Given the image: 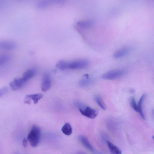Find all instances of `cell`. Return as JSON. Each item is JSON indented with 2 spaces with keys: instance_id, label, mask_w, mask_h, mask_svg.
<instances>
[{
  "instance_id": "obj_6",
  "label": "cell",
  "mask_w": 154,
  "mask_h": 154,
  "mask_svg": "<svg viewBox=\"0 0 154 154\" xmlns=\"http://www.w3.org/2000/svg\"><path fill=\"white\" fill-rule=\"evenodd\" d=\"M26 82L22 78L16 79L10 83V86L12 90L16 91L22 88Z\"/></svg>"
},
{
  "instance_id": "obj_12",
  "label": "cell",
  "mask_w": 154,
  "mask_h": 154,
  "mask_svg": "<svg viewBox=\"0 0 154 154\" xmlns=\"http://www.w3.org/2000/svg\"><path fill=\"white\" fill-rule=\"evenodd\" d=\"M36 72V71L35 69H29L23 73L22 78L26 82L35 75Z\"/></svg>"
},
{
  "instance_id": "obj_18",
  "label": "cell",
  "mask_w": 154,
  "mask_h": 154,
  "mask_svg": "<svg viewBox=\"0 0 154 154\" xmlns=\"http://www.w3.org/2000/svg\"><path fill=\"white\" fill-rule=\"evenodd\" d=\"M69 64V62L61 60L57 62L56 65V66L61 70H66L68 69Z\"/></svg>"
},
{
  "instance_id": "obj_13",
  "label": "cell",
  "mask_w": 154,
  "mask_h": 154,
  "mask_svg": "<svg viewBox=\"0 0 154 154\" xmlns=\"http://www.w3.org/2000/svg\"><path fill=\"white\" fill-rule=\"evenodd\" d=\"M84 78L79 82V84L80 87H86L89 85L92 82V80L89 77L88 74H85Z\"/></svg>"
},
{
  "instance_id": "obj_11",
  "label": "cell",
  "mask_w": 154,
  "mask_h": 154,
  "mask_svg": "<svg viewBox=\"0 0 154 154\" xmlns=\"http://www.w3.org/2000/svg\"><path fill=\"white\" fill-rule=\"evenodd\" d=\"M106 142L111 154H122L121 150L118 147L109 141L107 140Z\"/></svg>"
},
{
  "instance_id": "obj_16",
  "label": "cell",
  "mask_w": 154,
  "mask_h": 154,
  "mask_svg": "<svg viewBox=\"0 0 154 154\" xmlns=\"http://www.w3.org/2000/svg\"><path fill=\"white\" fill-rule=\"evenodd\" d=\"M54 3L53 0H43L37 3L36 7L39 8H42L47 7Z\"/></svg>"
},
{
  "instance_id": "obj_4",
  "label": "cell",
  "mask_w": 154,
  "mask_h": 154,
  "mask_svg": "<svg viewBox=\"0 0 154 154\" xmlns=\"http://www.w3.org/2000/svg\"><path fill=\"white\" fill-rule=\"evenodd\" d=\"M79 110L82 115L91 119L95 118L98 115L96 109L88 106L80 108Z\"/></svg>"
},
{
  "instance_id": "obj_19",
  "label": "cell",
  "mask_w": 154,
  "mask_h": 154,
  "mask_svg": "<svg viewBox=\"0 0 154 154\" xmlns=\"http://www.w3.org/2000/svg\"><path fill=\"white\" fill-rule=\"evenodd\" d=\"M11 57L8 54H2L0 56V65H3L9 61Z\"/></svg>"
},
{
  "instance_id": "obj_22",
  "label": "cell",
  "mask_w": 154,
  "mask_h": 154,
  "mask_svg": "<svg viewBox=\"0 0 154 154\" xmlns=\"http://www.w3.org/2000/svg\"><path fill=\"white\" fill-rule=\"evenodd\" d=\"M8 91V88L5 87L2 88L0 91V96L1 97L5 94Z\"/></svg>"
},
{
  "instance_id": "obj_24",
  "label": "cell",
  "mask_w": 154,
  "mask_h": 154,
  "mask_svg": "<svg viewBox=\"0 0 154 154\" xmlns=\"http://www.w3.org/2000/svg\"><path fill=\"white\" fill-rule=\"evenodd\" d=\"M76 154H86L83 152H79Z\"/></svg>"
},
{
  "instance_id": "obj_20",
  "label": "cell",
  "mask_w": 154,
  "mask_h": 154,
  "mask_svg": "<svg viewBox=\"0 0 154 154\" xmlns=\"http://www.w3.org/2000/svg\"><path fill=\"white\" fill-rule=\"evenodd\" d=\"M96 101L97 104L103 109H106V106L102 97L100 96H97L95 97Z\"/></svg>"
},
{
  "instance_id": "obj_3",
  "label": "cell",
  "mask_w": 154,
  "mask_h": 154,
  "mask_svg": "<svg viewBox=\"0 0 154 154\" xmlns=\"http://www.w3.org/2000/svg\"><path fill=\"white\" fill-rule=\"evenodd\" d=\"M89 62L85 59L75 60L69 62L68 69H79L85 68L89 65Z\"/></svg>"
},
{
  "instance_id": "obj_7",
  "label": "cell",
  "mask_w": 154,
  "mask_h": 154,
  "mask_svg": "<svg viewBox=\"0 0 154 154\" xmlns=\"http://www.w3.org/2000/svg\"><path fill=\"white\" fill-rule=\"evenodd\" d=\"M79 140L87 148L91 151L94 154H102L97 151L92 146L88 138L85 136L81 135L79 136Z\"/></svg>"
},
{
  "instance_id": "obj_15",
  "label": "cell",
  "mask_w": 154,
  "mask_h": 154,
  "mask_svg": "<svg viewBox=\"0 0 154 154\" xmlns=\"http://www.w3.org/2000/svg\"><path fill=\"white\" fill-rule=\"evenodd\" d=\"M146 96V94H143L142 95L139 100L138 105L139 109L138 112H139L141 118L144 120L145 119V118L143 111L142 106L145 97Z\"/></svg>"
},
{
  "instance_id": "obj_21",
  "label": "cell",
  "mask_w": 154,
  "mask_h": 154,
  "mask_svg": "<svg viewBox=\"0 0 154 154\" xmlns=\"http://www.w3.org/2000/svg\"><path fill=\"white\" fill-rule=\"evenodd\" d=\"M131 105L133 109L136 112H139L138 106L137 105L135 99L134 97H132L131 100Z\"/></svg>"
},
{
  "instance_id": "obj_8",
  "label": "cell",
  "mask_w": 154,
  "mask_h": 154,
  "mask_svg": "<svg viewBox=\"0 0 154 154\" xmlns=\"http://www.w3.org/2000/svg\"><path fill=\"white\" fill-rule=\"evenodd\" d=\"M43 97V95L42 94H29L26 95L24 99V103L29 104L31 100H32L35 104H36Z\"/></svg>"
},
{
  "instance_id": "obj_23",
  "label": "cell",
  "mask_w": 154,
  "mask_h": 154,
  "mask_svg": "<svg viewBox=\"0 0 154 154\" xmlns=\"http://www.w3.org/2000/svg\"><path fill=\"white\" fill-rule=\"evenodd\" d=\"M27 143V139L25 137L23 138L22 141L23 145L24 147H26Z\"/></svg>"
},
{
  "instance_id": "obj_26",
  "label": "cell",
  "mask_w": 154,
  "mask_h": 154,
  "mask_svg": "<svg viewBox=\"0 0 154 154\" xmlns=\"http://www.w3.org/2000/svg\"><path fill=\"white\" fill-rule=\"evenodd\" d=\"M153 112L154 113V109H153Z\"/></svg>"
},
{
  "instance_id": "obj_2",
  "label": "cell",
  "mask_w": 154,
  "mask_h": 154,
  "mask_svg": "<svg viewBox=\"0 0 154 154\" xmlns=\"http://www.w3.org/2000/svg\"><path fill=\"white\" fill-rule=\"evenodd\" d=\"M125 72V70L123 69L112 70L103 74L102 75V77L105 79L113 80L122 76Z\"/></svg>"
},
{
  "instance_id": "obj_9",
  "label": "cell",
  "mask_w": 154,
  "mask_h": 154,
  "mask_svg": "<svg viewBox=\"0 0 154 154\" xmlns=\"http://www.w3.org/2000/svg\"><path fill=\"white\" fill-rule=\"evenodd\" d=\"M16 44L14 42L8 41H2L0 42V47L4 50L10 51L16 48Z\"/></svg>"
},
{
  "instance_id": "obj_10",
  "label": "cell",
  "mask_w": 154,
  "mask_h": 154,
  "mask_svg": "<svg viewBox=\"0 0 154 154\" xmlns=\"http://www.w3.org/2000/svg\"><path fill=\"white\" fill-rule=\"evenodd\" d=\"M130 50L128 47H122L116 51L113 55V57L115 59H118L125 56L128 53Z\"/></svg>"
},
{
  "instance_id": "obj_14",
  "label": "cell",
  "mask_w": 154,
  "mask_h": 154,
  "mask_svg": "<svg viewBox=\"0 0 154 154\" xmlns=\"http://www.w3.org/2000/svg\"><path fill=\"white\" fill-rule=\"evenodd\" d=\"M62 132L67 136L71 135L72 133V128L71 126L69 123H66L61 128Z\"/></svg>"
},
{
  "instance_id": "obj_5",
  "label": "cell",
  "mask_w": 154,
  "mask_h": 154,
  "mask_svg": "<svg viewBox=\"0 0 154 154\" xmlns=\"http://www.w3.org/2000/svg\"><path fill=\"white\" fill-rule=\"evenodd\" d=\"M51 82L50 76L48 73L43 75L41 85V88L42 91L45 92L50 88Z\"/></svg>"
},
{
  "instance_id": "obj_1",
  "label": "cell",
  "mask_w": 154,
  "mask_h": 154,
  "mask_svg": "<svg viewBox=\"0 0 154 154\" xmlns=\"http://www.w3.org/2000/svg\"><path fill=\"white\" fill-rule=\"evenodd\" d=\"M41 130L37 125H33L29 132L27 139L33 147H36L39 144L41 137Z\"/></svg>"
},
{
  "instance_id": "obj_17",
  "label": "cell",
  "mask_w": 154,
  "mask_h": 154,
  "mask_svg": "<svg viewBox=\"0 0 154 154\" xmlns=\"http://www.w3.org/2000/svg\"><path fill=\"white\" fill-rule=\"evenodd\" d=\"M93 23L90 20H82L78 21L77 25L79 27L83 28H88L91 27Z\"/></svg>"
},
{
  "instance_id": "obj_25",
  "label": "cell",
  "mask_w": 154,
  "mask_h": 154,
  "mask_svg": "<svg viewBox=\"0 0 154 154\" xmlns=\"http://www.w3.org/2000/svg\"><path fill=\"white\" fill-rule=\"evenodd\" d=\"M152 138H153V140H154V136H152Z\"/></svg>"
}]
</instances>
